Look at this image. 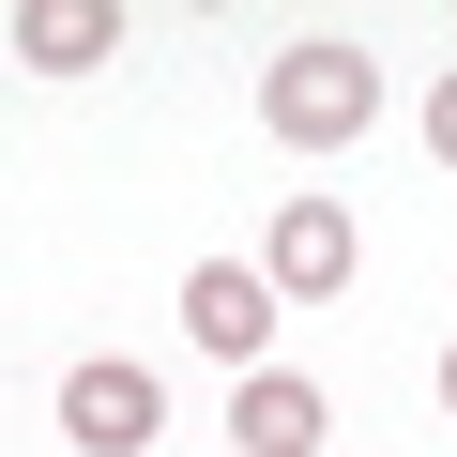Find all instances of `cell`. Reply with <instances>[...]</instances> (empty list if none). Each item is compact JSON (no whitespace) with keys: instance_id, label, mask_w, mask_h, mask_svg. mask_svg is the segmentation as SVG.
<instances>
[{"instance_id":"6da1fadb","label":"cell","mask_w":457,"mask_h":457,"mask_svg":"<svg viewBox=\"0 0 457 457\" xmlns=\"http://www.w3.org/2000/svg\"><path fill=\"white\" fill-rule=\"evenodd\" d=\"M260 122H275L290 153H336V137H366V122H381V62L320 31V46H290V62L260 77Z\"/></svg>"},{"instance_id":"7a4b0ae2","label":"cell","mask_w":457,"mask_h":457,"mask_svg":"<svg viewBox=\"0 0 457 457\" xmlns=\"http://www.w3.org/2000/svg\"><path fill=\"white\" fill-rule=\"evenodd\" d=\"M168 427V396H153V366H122V351H92V366H62V442H92V457H137Z\"/></svg>"},{"instance_id":"3957f363","label":"cell","mask_w":457,"mask_h":457,"mask_svg":"<svg viewBox=\"0 0 457 457\" xmlns=\"http://www.w3.org/2000/svg\"><path fill=\"white\" fill-rule=\"evenodd\" d=\"M260 290H275V305H336V290H351V213H336V198H290V213H275Z\"/></svg>"},{"instance_id":"277c9868","label":"cell","mask_w":457,"mask_h":457,"mask_svg":"<svg viewBox=\"0 0 457 457\" xmlns=\"http://www.w3.org/2000/svg\"><path fill=\"white\" fill-rule=\"evenodd\" d=\"M183 336L228 351V366H260V351H275V290H260L245 260H198V275H183Z\"/></svg>"},{"instance_id":"5b68a950","label":"cell","mask_w":457,"mask_h":457,"mask_svg":"<svg viewBox=\"0 0 457 457\" xmlns=\"http://www.w3.org/2000/svg\"><path fill=\"white\" fill-rule=\"evenodd\" d=\"M320 381H290V366H245V396H228V442L245 457H320Z\"/></svg>"},{"instance_id":"8992f818","label":"cell","mask_w":457,"mask_h":457,"mask_svg":"<svg viewBox=\"0 0 457 457\" xmlns=\"http://www.w3.org/2000/svg\"><path fill=\"white\" fill-rule=\"evenodd\" d=\"M107 46H122L107 0H31V16H16V62H46V77H92Z\"/></svg>"},{"instance_id":"52a82bcc","label":"cell","mask_w":457,"mask_h":457,"mask_svg":"<svg viewBox=\"0 0 457 457\" xmlns=\"http://www.w3.org/2000/svg\"><path fill=\"white\" fill-rule=\"evenodd\" d=\"M427 153H442V168H457V77H442V92H427Z\"/></svg>"},{"instance_id":"ba28073f","label":"cell","mask_w":457,"mask_h":457,"mask_svg":"<svg viewBox=\"0 0 457 457\" xmlns=\"http://www.w3.org/2000/svg\"><path fill=\"white\" fill-rule=\"evenodd\" d=\"M442 411H457V351H442Z\"/></svg>"}]
</instances>
